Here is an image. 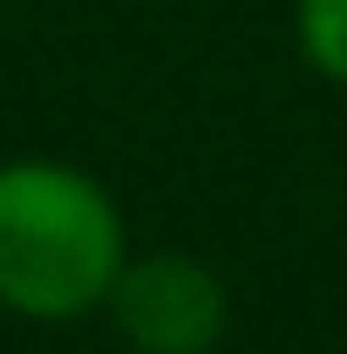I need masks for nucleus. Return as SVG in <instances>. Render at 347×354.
<instances>
[{
    "label": "nucleus",
    "mask_w": 347,
    "mask_h": 354,
    "mask_svg": "<svg viewBox=\"0 0 347 354\" xmlns=\"http://www.w3.org/2000/svg\"><path fill=\"white\" fill-rule=\"evenodd\" d=\"M293 41L313 75L347 88V0H293Z\"/></svg>",
    "instance_id": "7ed1b4c3"
},
{
    "label": "nucleus",
    "mask_w": 347,
    "mask_h": 354,
    "mask_svg": "<svg viewBox=\"0 0 347 354\" xmlns=\"http://www.w3.org/2000/svg\"><path fill=\"white\" fill-rule=\"evenodd\" d=\"M102 320L130 354H212L232 327V300L225 279L191 252H130Z\"/></svg>",
    "instance_id": "f03ea898"
},
{
    "label": "nucleus",
    "mask_w": 347,
    "mask_h": 354,
    "mask_svg": "<svg viewBox=\"0 0 347 354\" xmlns=\"http://www.w3.org/2000/svg\"><path fill=\"white\" fill-rule=\"evenodd\" d=\"M130 266V218L116 191L62 157L0 164V313L28 327H75L102 313Z\"/></svg>",
    "instance_id": "f257e3e1"
}]
</instances>
